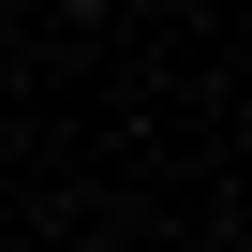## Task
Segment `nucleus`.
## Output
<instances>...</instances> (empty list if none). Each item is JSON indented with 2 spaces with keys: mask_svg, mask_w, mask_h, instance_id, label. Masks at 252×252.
Listing matches in <instances>:
<instances>
[{
  "mask_svg": "<svg viewBox=\"0 0 252 252\" xmlns=\"http://www.w3.org/2000/svg\"><path fill=\"white\" fill-rule=\"evenodd\" d=\"M74 15H89V0H74Z\"/></svg>",
  "mask_w": 252,
  "mask_h": 252,
  "instance_id": "nucleus-1",
  "label": "nucleus"
}]
</instances>
